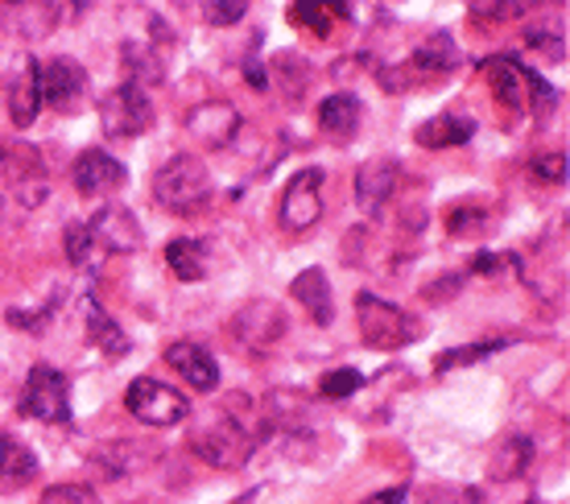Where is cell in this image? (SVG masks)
Segmentation results:
<instances>
[{
    "label": "cell",
    "mask_w": 570,
    "mask_h": 504,
    "mask_svg": "<svg viewBox=\"0 0 570 504\" xmlns=\"http://www.w3.org/2000/svg\"><path fill=\"white\" fill-rule=\"evenodd\" d=\"M67 260H71L75 269H100L108 253L100 248V240L87 231V224H71L67 228Z\"/></svg>",
    "instance_id": "4dcf8cb0"
},
{
    "label": "cell",
    "mask_w": 570,
    "mask_h": 504,
    "mask_svg": "<svg viewBox=\"0 0 570 504\" xmlns=\"http://www.w3.org/2000/svg\"><path fill=\"white\" fill-rule=\"evenodd\" d=\"M125 405H129V414L145 426H161V431H170L178 422L190 418V405L178 389L170 385H161L154 376H137L125 393Z\"/></svg>",
    "instance_id": "52a82bcc"
},
{
    "label": "cell",
    "mask_w": 570,
    "mask_h": 504,
    "mask_svg": "<svg viewBox=\"0 0 570 504\" xmlns=\"http://www.w3.org/2000/svg\"><path fill=\"white\" fill-rule=\"evenodd\" d=\"M397 161L393 158H368L364 166L356 170V202L360 211L368 219H376L381 211L389 207V199L397 195Z\"/></svg>",
    "instance_id": "9a60e30c"
},
{
    "label": "cell",
    "mask_w": 570,
    "mask_h": 504,
    "mask_svg": "<svg viewBox=\"0 0 570 504\" xmlns=\"http://www.w3.org/2000/svg\"><path fill=\"white\" fill-rule=\"evenodd\" d=\"M360 125H364V103H360L352 91L327 96V100L318 103V129H323V137H331V141L347 145L360 132Z\"/></svg>",
    "instance_id": "7402d4cb"
},
{
    "label": "cell",
    "mask_w": 570,
    "mask_h": 504,
    "mask_svg": "<svg viewBox=\"0 0 570 504\" xmlns=\"http://www.w3.org/2000/svg\"><path fill=\"white\" fill-rule=\"evenodd\" d=\"M364 504H405V488H389V492H381V496H372V501H364Z\"/></svg>",
    "instance_id": "b9f144b4"
},
{
    "label": "cell",
    "mask_w": 570,
    "mask_h": 504,
    "mask_svg": "<svg viewBox=\"0 0 570 504\" xmlns=\"http://www.w3.org/2000/svg\"><path fill=\"white\" fill-rule=\"evenodd\" d=\"M38 79H42V103H50L55 112L75 116L87 103V71L75 58H55L38 67Z\"/></svg>",
    "instance_id": "5bb4252c"
},
{
    "label": "cell",
    "mask_w": 570,
    "mask_h": 504,
    "mask_svg": "<svg viewBox=\"0 0 570 504\" xmlns=\"http://www.w3.org/2000/svg\"><path fill=\"white\" fill-rule=\"evenodd\" d=\"M492 216H488L484 207H455L451 216H446V231L451 236H484Z\"/></svg>",
    "instance_id": "836d02e7"
},
{
    "label": "cell",
    "mask_w": 570,
    "mask_h": 504,
    "mask_svg": "<svg viewBox=\"0 0 570 504\" xmlns=\"http://www.w3.org/2000/svg\"><path fill=\"white\" fill-rule=\"evenodd\" d=\"M240 108L228 100H207V103H195L190 112H186V132L195 137L199 149L215 154V149H228L236 141V132H240Z\"/></svg>",
    "instance_id": "7c38bea8"
},
{
    "label": "cell",
    "mask_w": 570,
    "mask_h": 504,
    "mask_svg": "<svg viewBox=\"0 0 570 504\" xmlns=\"http://www.w3.org/2000/svg\"><path fill=\"white\" fill-rule=\"evenodd\" d=\"M455 67H459V46L451 33L426 38V42L414 50V58H410V71L426 75V79H442V75H451Z\"/></svg>",
    "instance_id": "484cf974"
},
{
    "label": "cell",
    "mask_w": 570,
    "mask_h": 504,
    "mask_svg": "<svg viewBox=\"0 0 570 504\" xmlns=\"http://www.w3.org/2000/svg\"><path fill=\"white\" fill-rule=\"evenodd\" d=\"M190 451H195L207 467H215V472H240L244 463L253 459L257 438L244 431V422L232 418V414H207V418L190 431Z\"/></svg>",
    "instance_id": "7a4b0ae2"
},
{
    "label": "cell",
    "mask_w": 570,
    "mask_h": 504,
    "mask_svg": "<svg viewBox=\"0 0 570 504\" xmlns=\"http://www.w3.org/2000/svg\"><path fill=\"white\" fill-rule=\"evenodd\" d=\"M55 310H58V298H50L42 310H17V306H13L4 318H9V327H17V332L38 335V332H46V327H50V315H55Z\"/></svg>",
    "instance_id": "8d00e7d4"
},
{
    "label": "cell",
    "mask_w": 570,
    "mask_h": 504,
    "mask_svg": "<svg viewBox=\"0 0 570 504\" xmlns=\"http://www.w3.org/2000/svg\"><path fill=\"white\" fill-rule=\"evenodd\" d=\"M62 21L58 0H0V29L17 42H42Z\"/></svg>",
    "instance_id": "8fae6325"
},
{
    "label": "cell",
    "mask_w": 570,
    "mask_h": 504,
    "mask_svg": "<svg viewBox=\"0 0 570 504\" xmlns=\"http://www.w3.org/2000/svg\"><path fill=\"white\" fill-rule=\"evenodd\" d=\"M277 219H282V228L289 236H306L323 219V170L318 166H306V170L289 178L282 207H277Z\"/></svg>",
    "instance_id": "9c48e42d"
},
{
    "label": "cell",
    "mask_w": 570,
    "mask_h": 504,
    "mask_svg": "<svg viewBox=\"0 0 570 504\" xmlns=\"http://www.w3.org/2000/svg\"><path fill=\"white\" fill-rule=\"evenodd\" d=\"M38 504H100V492L91 484H50Z\"/></svg>",
    "instance_id": "d590c367"
},
{
    "label": "cell",
    "mask_w": 570,
    "mask_h": 504,
    "mask_svg": "<svg viewBox=\"0 0 570 504\" xmlns=\"http://www.w3.org/2000/svg\"><path fill=\"white\" fill-rule=\"evenodd\" d=\"M244 13H248V0H207V21L219 29L236 26Z\"/></svg>",
    "instance_id": "f35d334b"
},
{
    "label": "cell",
    "mask_w": 570,
    "mask_h": 504,
    "mask_svg": "<svg viewBox=\"0 0 570 504\" xmlns=\"http://www.w3.org/2000/svg\"><path fill=\"white\" fill-rule=\"evenodd\" d=\"M212 170L199 154H174L161 170L154 174V199L170 216H195L212 202Z\"/></svg>",
    "instance_id": "6da1fadb"
},
{
    "label": "cell",
    "mask_w": 570,
    "mask_h": 504,
    "mask_svg": "<svg viewBox=\"0 0 570 504\" xmlns=\"http://www.w3.org/2000/svg\"><path fill=\"white\" fill-rule=\"evenodd\" d=\"M500 347H509V339H484V344H468V347H451L446 356L434 360V373H451V368H468V364H480L488 356H497Z\"/></svg>",
    "instance_id": "1f68e13d"
},
{
    "label": "cell",
    "mask_w": 570,
    "mask_h": 504,
    "mask_svg": "<svg viewBox=\"0 0 570 504\" xmlns=\"http://www.w3.org/2000/svg\"><path fill=\"white\" fill-rule=\"evenodd\" d=\"M100 125L112 141H129L154 129V100L141 83H120L100 100Z\"/></svg>",
    "instance_id": "8992f818"
},
{
    "label": "cell",
    "mask_w": 570,
    "mask_h": 504,
    "mask_svg": "<svg viewBox=\"0 0 570 504\" xmlns=\"http://www.w3.org/2000/svg\"><path fill=\"white\" fill-rule=\"evenodd\" d=\"M546 0H471V17L475 21H492V26H504V21H521L533 9H542Z\"/></svg>",
    "instance_id": "f546056e"
},
{
    "label": "cell",
    "mask_w": 570,
    "mask_h": 504,
    "mask_svg": "<svg viewBox=\"0 0 570 504\" xmlns=\"http://www.w3.org/2000/svg\"><path fill=\"white\" fill-rule=\"evenodd\" d=\"M75 190L79 195H116V190L129 182V170L112 158V154H104V149H87L75 158Z\"/></svg>",
    "instance_id": "2e32d148"
},
{
    "label": "cell",
    "mask_w": 570,
    "mask_h": 504,
    "mask_svg": "<svg viewBox=\"0 0 570 504\" xmlns=\"http://www.w3.org/2000/svg\"><path fill=\"white\" fill-rule=\"evenodd\" d=\"M289 21L311 29L314 38H331L335 21H347V4L343 0H294L289 4Z\"/></svg>",
    "instance_id": "83f0119b"
},
{
    "label": "cell",
    "mask_w": 570,
    "mask_h": 504,
    "mask_svg": "<svg viewBox=\"0 0 570 504\" xmlns=\"http://www.w3.org/2000/svg\"><path fill=\"white\" fill-rule=\"evenodd\" d=\"M38 112H42V79H38V62L26 58L9 79V116H13L17 129H29Z\"/></svg>",
    "instance_id": "44dd1931"
},
{
    "label": "cell",
    "mask_w": 570,
    "mask_h": 504,
    "mask_svg": "<svg viewBox=\"0 0 570 504\" xmlns=\"http://www.w3.org/2000/svg\"><path fill=\"white\" fill-rule=\"evenodd\" d=\"M166 265H170V274L178 281H203L207 269H212V260H207V245L195 240V236H178L166 245Z\"/></svg>",
    "instance_id": "4316f807"
},
{
    "label": "cell",
    "mask_w": 570,
    "mask_h": 504,
    "mask_svg": "<svg viewBox=\"0 0 570 504\" xmlns=\"http://www.w3.org/2000/svg\"><path fill=\"white\" fill-rule=\"evenodd\" d=\"M360 385H364V373H360V368H335V373H327L318 381V393L331 397V402H343V397H352Z\"/></svg>",
    "instance_id": "e575fe53"
},
{
    "label": "cell",
    "mask_w": 570,
    "mask_h": 504,
    "mask_svg": "<svg viewBox=\"0 0 570 504\" xmlns=\"http://www.w3.org/2000/svg\"><path fill=\"white\" fill-rule=\"evenodd\" d=\"M529 463H533V438L529 434H504L500 447L492 451V459H488V476L497 484H513L529 472Z\"/></svg>",
    "instance_id": "603a6c76"
},
{
    "label": "cell",
    "mask_w": 570,
    "mask_h": 504,
    "mask_svg": "<svg viewBox=\"0 0 570 504\" xmlns=\"http://www.w3.org/2000/svg\"><path fill=\"white\" fill-rule=\"evenodd\" d=\"M289 332V318L277 303L269 298H253V303H244L236 315L228 318V335L244 352H269L282 335Z\"/></svg>",
    "instance_id": "ba28073f"
},
{
    "label": "cell",
    "mask_w": 570,
    "mask_h": 504,
    "mask_svg": "<svg viewBox=\"0 0 570 504\" xmlns=\"http://www.w3.org/2000/svg\"><path fill=\"white\" fill-rule=\"evenodd\" d=\"M500 265H504V257H497V253H484V257H475L471 274H497Z\"/></svg>",
    "instance_id": "60d3db41"
},
{
    "label": "cell",
    "mask_w": 570,
    "mask_h": 504,
    "mask_svg": "<svg viewBox=\"0 0 570 504\" xmlns=\"http://www.w3.org/2000/svg\"><path fill=\"white\" fill-rule=\"evenodd\" d=\"M149 26L137 29L125 38L120 46V55H125V71H129V83H161L166 71H170V46H174V33L166 29V21L154 13H145Z\"/></svg>",
    "instance_id": "277c9868"
},
{
    "label": "cell",
    "mask_w": 570,
    "mask_h": 504,
    "mask_svg": "<svg viewBox=\"0 0 570 504\" xmlns=\"http://www.w3.org/2000/svg\"><path fill=\"white\" fill-rule=\"evenodd\" d=\"M529 174L546 187H567V154L562 149H542L529 158Z\"/></svg>",
    "instance_id": "d6a6232c"
},
{
    "label": "cell",
    "mask_w": 570,
    "mask_h": 504,
    "mask_svg": "<svg viewBox=\"0 0 570 504\" xmlns=\"http://www.w3.org/2000/svg\"><path fill=\"white\" fill-rule=\"evenodd\" d=\"M83 224H87V231L100 240V248L108 257H132V253H141V245H145V231L129 207L108 202V207H100V211L91 219H83Z\"/></svg>",
    "instance_id": "4fadbf2b"
},
{
    "label": "cell",
    "mask_w": 570,
    "mask_h": 504,
    "mask_svg": "<svg viewBox=\"0 0 570 504\" xmlns=\"http://www.w3.org/2000/svg\"><path fill=\"white\" fill-rule=\"evenodd\" d=\"M91 459L100 463L108 476H129V472H141L145 463H154V447H145V443H104L96 447Z\"/></svg>",
    "instance_id": "f1b7e54d"
},
{
    "label": "cell",
    "mask_w": 570,
    "mask_h": 504,
    "mask_svg": "<svg viewBox=\"0 0 570 504\" xmlns=\"http://www.w3.org/2000/svg\"><path fill=\"white\" fill-rule=\"evenodd\" d=\"M83 327H87V339L96 344V352H104L108 360H125L132 352V339H129V332L116 323L108 310H104L96 298H87L83 303Z\"/></svg>",
    "instance_id": "d6986e66"
},
{
    "label": "cell",
    "mask_w": 570,
    "mask_h": 504,
    "mask_svg": "<svg viewBox=\"0 0 570 504\" xmlns=\"http://www.w3.org/2000/svg\"><path fill=\"white\" fill-rule=\"evenodd\" d=\"M459 289H463V274H442L439 281H430L422 294H426V303H446V298H455Z\"/></svg>",
    "instance_id": "ab89813d"
},
{
    "label": "cell",
    "mask_w": 570,
    "mask_h": 504,
    "mask_svg": "<svg viewBox=\"0 0 570 504\" xmlns=\"http://www.w3.org/2000/svg\"><path fill=\"white\" fill-rule=\"evenodd\" d=\"M529 504H533V501H529Z\"/></svg>",
    "instance_id": "7bdbcfd3"
},
{
    "label": "cell",
    "mask_w": 570,
    "mask_h": 504,
    "mask_svg": "<svg viewBox=\"0 0 570 504\" xmlns=\"http://www.w3.org/2000/svg\"><path fill=\"white\" fill-rule=\"evenodd\" d=\"M356 323H360V339L372 347V352H401L410 347L417 335L426 332L410 310H401L397 303H385L376 294H356Z\"/></svg>",
    "instance_id": "3957f363"
},
{
    "label": "cell",
    "mask_w": 570,
    "mask_h": 504,
    "mask_svg": "<svg viewBox=\"0 0 570 504\" xmlns=\"http://www.w3.org/2000/svg\"><path fill=\"white\" fill-rule=\"evenodd\" d=\"M488 83H492V96H497L509 112H521V108H529L525 62H521V58H513V55L488 58Z\"/></svg>",
    "instance_id": "ffe728a7"
},
{
    "label": "cell",
    "mask_w": 570,
    "mask_h": 504,
    "mask_svg": "<svg viewBox=\"0 0 570 504\" xmlns=\"http://www.w3.org/2000/svg\"><path fill=\"white\" fill-rule=\"evenodd\" d=\"M525 42L538 46L546 58H554V62H562L567 58V38L558 33V29H525Z\"/></svg>",
    "instance_id": "74e56055"
},
{
    "label": "cell",
    "mask_w": 570,
    "mask_h": 504,
    "mask_svg": "<svg viewBox=\"0 0 570 504\" xmlns=\"http://www.w3.org/2000/svg\"><path fill=\"white\" fill-rule=\"evenodd\" d=\"M475 137V120L463 112H439L430 116L426 125L414 132V141L422 145V149H455V145L471 141Z\"/></svg>",
    "instance_id": "cb8c5ba5"
},
{
    "label": "cell",
    "mask_w": 570,
    "mask_h": 504,
    "mask_svg": "<svg viewBox=\"0 0 570 504\" xmlns=\"http://www.w3.org/2000/svg\"><path fill=\"white\" fill-rule=\"evenodd\" d=\"M289 294H294V303L306 310V318L311 323H318V327H331L335 323V303H331V281L327 274L318 269V265H311V269H302L294 281H289Z\"/></svg>",
    "instance_id": "ac0fdd59"
},
{
    "label": "cell",
    "mask_w": 570,
    "mask_h": 504,
    "mask_svg": "<svg viewBox=\"0 0 570 504\" xmlns=\"http://www.w3.org/2000/svg\"><path fill=\"white\" fill-rule=\"evenodd\" d=\"M21 418L46 422V426H71V385L50 364H33L21 393Z\"/></svg>",
    "instance_id": "5b68a950"
},
{
    "label": "cell",
    "mask_w": 570,
    "mask_h": 504,
    "mask_svg": "<svg viewBox=\"0 0 570 504\" xmlns=\"http://www.w3.org/2000/svg\"><path fill=\"white\" fill-rule=\"evenodd\" d=\"M0 174L21 199V207H38L46 199V158L26 141L0 145Z\"/></svg>",
    "instance_id": "30bf717a"
},
{
    "label": "cell",
    "mask_w": 570,
    "mask_h": 504,
    "mask_svg": "<svg viewBox=\"0 0 570 504\" xmlns=\"http://www.w3.org/2000/svg\"><path fill=\"white\" fill-rule=\"evenodd\" d=\"M33 476H38V455L21 447L13 434H0V492L26 488Z\"/></svg>",
    "instance_id": "d4e9b609"
},
{
    "label": "cell",
    "mask_w": 570,
    "mask_h": 504,
    "mask_svg": "<svg viewBox=\"0 0 570 504\" xmlns=\"http://www.w3.org/2000/svg\"><path fill=\"white\" fill-rule=\"evenodd\" d=\"M166 364L183 376L186 385H195V393L219 389V364H215V356L203 344H190V339L174 344L170 352H166Z\"/></svg>",
    "instance_id": "e0dca14e"
}]
</instances>
